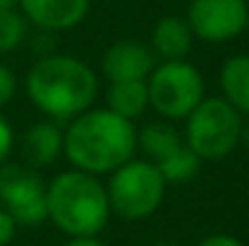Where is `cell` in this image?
<instances>
[{
    "label": "cell",
    "instance_id": "6da1fadb",
    "mask_svg": "<svg viewBox=\"0 0 249 246\" xmlns=\"http://www.w3.org/2000/svg\"><path fill=\"white\" fill-rule=\"evenodd\" d=\"M138 145L133 123L109 109L75 116L63 135V152L80 171L107 174L131 160Z\"/></svg>",
    "mask_w": 249,
    "mask_h": 246
},
{
    "label": "cell",
    "instance_id": "7a4b0ae2",
    "mask_svg": "<svg viewBox=\"0 0 249 246\" xmlns=\"http://www.w3.org/2000/svg\"><path fill=\"white\" fill-rule=\"evenodd\" d=\"M29 99L53 118H73L89 109L97 97V78L83 61L49 56L34 63L27 75Z\"/></svg>",
    "mask_w": 249,
    "mask_h": 246
},
{
    "label": "cell",
    "instance_id": "3957f363",
    "mask_svg": "<svg viewBox=\"0 0 249 246\" xmlns=\"http://www.w3.org/2000/svg\"><path fill=\"white\" fill-rule=\"evenodd\" d=\"M46 210L68 237H97L109 222L107 188L87 171H63L46 186Z\"/></svg>",
    "mask_w": 249,
    "mask_h": 246
},
{
    "label": "cell",
    "instance_id": "277c9868",
    "mask_svg": "<svg viewBox=\"0 0 249 246\" xmlns=\"http://www.w3.org/2000/svg\"><path fill=\"white\" fill-rule=\"evenodd\" d=\"M242 114L225 97H208L189 114L186 145L198 160L228 157L242 138Z\"/></svg>",
    "mask_w": 249,
    "mask_h": 246
},
{
    "label": "cell",
    "instance_id": "5b68a950",
    "mask_svg": "<svg viewBox=\"0 0 249 246\" xmlns=\"http://www.w3.org/2000/svg\"><path fill=\"white\" fill-rule=\"evenodd\" d=\"M167 181L160 174V169L148 160H128L114 169L107 198L111 213H116L124 220H143L150 217L162 198H165Z\"/></svg>",
    "mask_w": 249,
    "mask_h": 246
},
{
    "label": "cell",
    "instance_id": "8992f818",
    "mask_svg": "<svg viewBox=\"0 0 249 246\" xmlns=\"http://www.w3.org/2000/svg\"><path fill=\"white\" fill-rule=\"evenodd\" d=\"M150 106L167 118L189 116L203 99L201 73L184 61H165L153 70L148 82Z\"/></svg>",
    "mask_w": 249,
    "mask_h": 246
},
{
    "label": "cell",
    "instance_id": "52a82bcc",
    "mask_svg": "<svg viewBox=\"0 0 249 246\" xmlns=\"http://www.w3.org/2000/svg\"><path fill=\"white\" fill-rule=\"evenodd\" d=\"M0 203L17 225H41L49 217L46 186L22 164H0Z\"/></svg>",
    "mask_w": 249,
    "mask_h": 246
},
{
    "label": "cell",
    "instance_id": "ba28073f",
    "mask_svg": "<svg viewBox=\"0 0 249 246\" xmlns=\"http://www.w3.org/2000/svg\"><path fill=\"white\" fill-rule=\"evenodd\" d=\"M186 22L198 39L213 44L235 39L249 24L247 0H191Z\"/></svg>",
    "mask_w": 249,
    "mask_h": 246
},
{
    "label": "cell",
    "instance_id": "9c48e42d",
    "mask_svg": "<svg viewBox=\"0 0 249 246\" xmlns=\"http://www.w3.org/2000/svg\"><path fill=\"white\" fill-rule=\"evenodd\" d=\"M155 66L150 49L138 41H119L107 49L102 58V73L109 82L145 80Z\"/></svg>",
    "mask_w": 249,
    "mask_h": 246
},
{
    "label": "cell",
    "instance_id": "30bf717a",
    "mask_svg": "<svg viewBox=\"0 0 249 246\" xmlns=\"http://www.w3.org/2000/svg\"><path fill=\"white\" fill-rule=\"evenodd\" d=\"M19 5L29 22L49 32L80 24L89 10V0H19Z\"/></svg>",
    "mask_w": 249,
    "mask_h": 246
},
{
    "label": "cell",
    "instance_id": "8fae6325",
    "mask_svg": "<svg viewBox=\"0 0 249 246\" xmlns=\"http://www.w3.org/2000/svg\"><path fill=\"white\" fill-rule=\"evenodd\" d=\"M61 150H63V133L53 123H46V121L34 123L22 135V155L34 166H46L56 162Z\"/></svg>",
    "mask_w": 249,
    "mask_h": 246
},
{
    "label": "cell",
    "instance_id": "7c38bea8",
    "mask_svg": "<svg viewBox=\"0 0 249 246\" xmlns=\"http://www.w3.org/2000/svg\"><path fill=\"white\" fill-rule=\"evenodd\" d=\"M191 27L181 17H162L153 29V49L165 61H184L191 51Z\"/></svg>",
    "mask_w": 249,
    "mask_h": 246
},
{
    "label": "cell",
    "instance_id": "4fadbf2b",
    "mask_svg": "<svg viewBox=\"0 0 249 246\" xmlns=\"http://www.w3.org/2000/svg\"><path fill=\"white\" fill-rule=\"evenodd\" d=\"M107 101H109V111L133 121L136 116H141L148 104V82L145 80H131V82H111L109 92H107Z\"/></svg>",
    "mask_w": 249,
    "mask_h": 246
},
{
    "label": "cell",
    "instance_id": "5bb4252c",
    "mask_svg": "<svg viewBox=\"0 0 249 246\" xmlns=\"http://www.w3.org/2000/svg\"><path fill=\"white\" fill-rule=\"evenodd\" d=\"M184 145L186 143H181L179 133L167 123H150L138 133V148L148 155V162L153 164H162Z\"/></svg>",
    "mask_w": 249,
    "mask_h": 246
},
{
    "label": "cell",
    "instance_id": "9a60e30c",
    "mask_svg": "<svg viewBox=\"0 0 249 246\" xmlns=\"http://www.w3.org/2000/svg\"><path fill=\"white\" fill-rule=\"evenodd\" d=\"M220 87L225 99L240 114L249 116V56H235L223 66Z\"/></svg>",
    "mask_w": 249,
    "mask_h": 246
},
{
    "label": "cell",
    "instance_id": "2e32d148",
    "mask_svg": "<svg viewBox=\"0 0 249 246\" xmlns=\"http://www.w3.org/2000/svg\"><path fill=\"white\" fill-rule=\"evenodd\" d=\"M155 166L160 169V174L165 176L167 183H181V181H189V179H194L198 174L201 160L194 155V150L189 145H184L169 160H165L162 164H155Z\"/></svg>",
    "mask_w": 249,
    "mask_h": 246
},
{
    "label": "cell",
    "instance_id": "e0dca14e",
    "mask_svg": "<svg viewBox=\"0 0 249 246\" xmlns=\"http://www.w3.org/2000/svg\"><path fill=\"white\" fill-rule=\"evenodd\" d=\"M27 39V17L15 7L0 10V53L15 51Z\"/></svg>",
    "mask_w": 249,
    "mask_h": 246
},
{
    "label": "cell",
    "instance_id": "ac0fdd59",
    "mask_svg": "<svg viewBox=\"0 0 249 246\" xmlns=\"http://www.w3.org/2000/svg\"><path fill=\"white\" fill-rule=\"evenodd\" d=\"M15 89H17V82L12 70L7 66H0V106H5L15 97Z\"/></svg>",
    "mask_w": 249,
    "mask_h": 246
},
{
    "label": "cell",
    "instance_id": "d6986e66",
    "mask_svg": "<svg viewBox=\"0 0 249 246\" xmlns=\"http://www.w3.org/2000/svg\"><path fill=\"white\" fill-rule=\"evenodd\" d=\"M15 232H17V222L10 217L7 210L0 208V246H10V242L15 239Z\"/></svg>",
    "mask_w": 249,
    "mask_h": 246
},
{
    "label": "cell",
    "instance_id": "ffe728a7",
    "mask_svg": "<svg viewBox=\"0 0 249 246\" xmlns=\"http://www.w3.org/2000/svg\"><path fill=\"white\" fill-rule=\"evenodd\" d=\"M12 140H15L12 128H10V123L5 121V116L0 114V164L7 160V155H10V150H12Z\"/></svg>",
    "mask_w": 249,
    "mask_h": 246
},
{
    "label": "cell",
    "instance_id": "44dd1931",
    "mask_svg": "<svg viewBox=\"0 0 249 246\" xmlns=\"http://www.w3.org/2000/svg\"><path fill=\"white\" fill-rule=\"evenodd\" d=\"M196 246H245L240 239L230 237V234H213V237H206L203 242H198Z\"/></svg>",
    "mask_w": 249,
    "mask_h": 246
},
{
    "label": "cell",
    "instance_id": "7402d4cb",
    "mask_svg": "<svg viewBox=\"0 0 249 246\" xmlns=\"http://www.w3.org/2000/svg\"><path fill=\"white\" fill-rule=\"evenodd\" d=\"M66 246H104L102 242H97L94 237H73Z\"/></svg>",
    "mask_w": 249,
    "mask_h": 246
},
{
    "label": "cell",
    "instance_id": "603a6c76",
    "mask_svg": "<svg viewBox=\"0 0 249 246\" xmlns=\"http://www.w3.org/2000/svg\"><path fill=\"white\" fill-rule=\"evenodd\" d=\"M15 5V0H0V10H5V7H12Z\"/></svg>",
    "mask_w": 249,
    "mask_h": 246
},
{
    "label": "cell",
    "instance_id": "cb8c5ba5",
    "mask_svg": "<svg viewBox=\"0 0 249 246\" xmlns=\"http://www.w3.org/2000/svg\"><path fill=\"white\" fill-rule=\"evenodd\" d=\"M242 135H245V140H247V145H249V126L247 128H242Z\"/></svg>",
    "mask_w": 249,
    "mask_h": 246
},
{
    "label": "cell",
    "instance_id": "d4e9b609",
    "mask_svg": "<svg viewBox=\"0 0 249 246\" xmlns=\"http://www.w3.org/2000/svg\"><path fill=\"white\" fill-rule=\"evenodd\" d=\"M158 246H179V244H174V242H162V244H158Z\"/></svg>",
    "mask_w": 249,
    "mask_h": 246
}]
</instances>
